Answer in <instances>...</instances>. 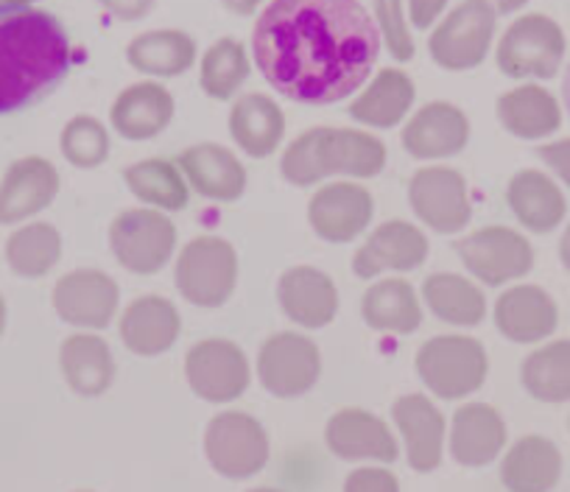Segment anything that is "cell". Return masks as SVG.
<instances>
[{"mask_svg":"<svg viewBox=\"0 0 570 492\" xmlns=\"http://www.w3.org/2000/svg\"><path fill=\"white\" fill-rule=\"evenodd\" d=\"M59 366L70 390L85 397L104 395L115 381L112 350L92 333H76L65 338L59 347Z\"/></svg>","mask_w":570,"mask_h":492,"instance_id":"83f0119b","label":"cell"},{"mask_svg":"<svg viewBox=\"0 0 570 492\" xmlns=\"http://www.w3.org/2000/svg\"><path fill=\"white\" fill-rule=\"evenodd\" d=\"M525 0H498V7L503 9V12H509V9H518V7H523Z\"/></svg>","mask_w":570,"mask_h":492,"instance_id":"7dc6e473","label":"cell"},{"mask_svg":"<svg viewBox=\"0 0 570 492\" xmlns=\"http://www.w3.org/2000/svg\"><path fill=\"white\" fill-rule=\"evenodd\" d=\"M344 492H400V481L392 470L358 468L344 481Z\"/></svg>","mask_w":570,"mask_h":492,"instance_id":"60d3db41","label":"cell"},{"mask_svg":"<svg viewBox=\"0 0 570 492\" xmlns=\"http://www.w3.org/2000/svg\"><path fill=\"white\" fill-rule=\"evenodd\" d=\"M7 331V299L0 297V336Z\"/></svg>","mask_w":570,"mask_h":492,"instance_id":"c3c4849f","label":"cell"},{"mask_svg":"<svg viewBox=\"0 0 570 492\" xmlns=\"http://www.w3.org/2000/svg\"><path fill=\"white\" fill-rule=\"evenodd\" d=\"M537 157H540V160L551 168L553 177L562 179V183L570 188V138L553 140V144L540 146Z\"/></svg>","mask_w":570,"mask_h":492,"instance_id":"b9f144b4","label":"cell"},{"mask_svg":"<svg viewBox=\"0 0 570 492\" xmlns=\"http://www.w3.org/2000/svg\"><path fill=\"white\" fill-rule=\"evenodd\" d=\"M375 216L372 194L358 183H331L314 194L308 224L327 244H350L366 233Z\"/></svg>","mask_w":570,"mask_h":492,"instance_id":"5bb4252c","label":"cell"},{"mask_svg":"<svg viewBox=\"0 0 570 492\" xmlns=\"http://www.w3.org/2000/svg\"><path fill=\"white\" fill-rule=\"evenodd\" d=\"M185 375L202 401L233 403L249 386L252 373L244 350L229 338H205L185 355Z\"/></svg>","mask_w":570,"mask_h":492,"instance_id":"8fae6325","label":"cell"},{"mask_svg":"<svg viewBox=\"0 0 570 492\" xmlns=\"http://www.w3.org/2000/svg\"><path fill=\"white\" fill-rule=\"evenodd\" d=\"M416 375L442 401H462L484 386L490 358L473 336H434L416 353Z\"/></svg>","mask_w":570,"mask_h":492,"instance_id":"277c9868","label":"cell"},{"mask_svg":"<svg viewBox=\"0 0 570 492\" xmlns=\"http://www.w3.org/2000/svg\"><path fill=\"white\" fill-rule=\"evenodd\" d=\"M205 453L216 473L227 479H249L268 462L266 429L244 412H224L207 425Z\"/></svg>","mask_w":570,"mask_h":492,"instance_id":"9c48e42d","label":"cell"},{"mask_svg":"<svg viewBox=\"0 0 570 492\" xmlns=\"http://www.w3.org/2000/svg\"><path fill=\"white\" fill-rule=\"evenodd\" d=\"M411 101H414L411 81L403 73H397V70H386V73L377 76L375 85L364 96L355 98L350 115L358 124H366V127L392 129L405 118Z\"/></svg>","mask_w":570,"mask_h":492,"instance_id":"8d00e7d4","label":"cell"},{"mask_svg":"<svg viewBox=\"0 0 570 492\" xmlns=\"http://www.w3.org/2000/svg\"><path fill=\"white\" fill-rule=\"evenodd\" d=\"M562 101H564V109L570 112V62H568V68H564V76H562Z\"/></svg>","mask_w":570,"mask_h":492,"instance_id":"f6af8a7d","label":"cell"},{"mask_svg":"<svg viewBox=\"0 0 570 492\" xmlns=\"http://www.w3.org/2000/svg\"><path fill=\"white\" fill-rule=\"evenodd\" d=\"M59 194V171L46 157H23L0 179V224H20L37 216Z\"/></svg>","mask_w":570,"mask_h":492,"instance_id":"d6986e66","label":"cell"},{"mask_svg":"<svg viewBox=\"0 0 570 492\" xmlns=\"http://www.w3.org/2000/svg\"><path fill=\"white\" fill-rule=\"evenodd\" d=\"M394 423L405 442V456L416 473H431L442 464L445 417L422 395H405L394 403Z\"/></svg>","mask_w":570,"mask_h":492,"instance_id":"603a6c76","label":"cell"},{"mask_svg":"<svg viewBox=\"0 0 570 492\" xmlns=\"http://www.w3.org/2000/svg\"><path fill=\"white\" fill-rule=\"evenodd\" d=\"M62 157L76 168H98L109 157V132L101 120L79 115L62 129Z\"/></svg>","mask_w":570,"mask_h":492,"instance_id":"ab89813d","label":"cell"},{"mask_svg":"<svg viewBox=\"0 0 570 492\" xmlns=\"http://www.w3.org/2000/svg\"><path fill=\"white\" fill-rule=\"evenodd\" d=\"M229 7L238 9V12H252L257 7V0H227Z\"/></svg>","mask_w":570,"mask_h":492,"instance_id":"bcb514c9","label":"cell"},{"mask_svg":"<svg viewBox=\"0 0 570 492\" xmlns=\"http://www.w3.org/2000/svg\"><path fill=\"white\" fill-rule=\"evenodd\" d=\"M249 492H279V490H272V486H257V490H249Z\"/></svg>","mask_w":570,"mask_h":492,"instance_id":"f907efd6","label":"cell"},{"mask_svg":"<svg viewBox=\"0 0 570 492\" xmlns=\"http://www.w3.org/2000/svg\"><path fill=\"white\" fill-rule=\"evenodd\" d=\"M120 288L107 272L73 269L53 286V311L59 319L81 331H101L118 314Z\"/></svg>","mask_w":570,"mask_h":492,"instance_id":"4fadbf2b","label":"cell"},{"mask_svg":"<svg viewBox=\"0 0 570 492\" xmlns=\"http://www.w3.org/2000/svg\"><path fill=\"white\" fill-rule=\"evenodd\" d=\"M320 347L303 333H274L257 355V375L263 390L274 397H299L320 381Z\"/></svg>","mask_w":570,"mask_h":492,"instance_id":"30bf717a","label":"cell"},{"mask_svg":"<svg viewBox=\"0 0 570 492\" xmlns=\"http://www.w3.org/2000/svg\"><path fill=\"white\" fill-rule=\"evenodd\" d=\"M495 327L514 344H537L553 336L559 308L551 294L540 286H512L495 299Z\"/></svg>","mask_w":570,"mask_h":492,"instance_id":"ffe728a7","label":"cell"},{"mask_svg":"<svg viewBox=\"0 0 570 492\" xmlns=\"http://www.w3.org/2000/svg\"><path fill=\"white\" fill-rule=\"evenodd\" d=\"M431 244L425 233L409 222H386L364 240L353 258V272L361 281H375L381 272H414L428 260Z\"/></svg>","mask_w":570,"mask_h":492,"instance_id":"9a60e30c","label":"cell"},{"mask_svg":"<svg viewBox=\"0 0 570 492\" xmlns=\"http://www.w3.org/2000/svg\"><path fill=\"white\" fill-rule=\"evenodd\" d=\"M79 492H90V490H79Z\"/></svg>","mask_w":570,"mask_h":492,"instance_id":"816d5d0a","label":"cell"},{"mask_svg":"<svg viewBox=\"0 0 570 492\" xmlns=\"http://www.w3.org/2000/svg\"><path fill=\"white\" fill-rule=\"evenodd\" d=\"M562 475V453L546 436H523L509 447L501 481L509 492H551Z\"/></svg>","mask_w":570,"mask_h":492,"instance_id":"4316f807","label":"cell"},{"mask_svg":"<svg viewBox=\"0 0 570 492\" xmlns=\"http://www.w3.org/2000/svg\"><path fill=\"white\" fill-rule=\"evenodd\" d=\"M73 68L65 26L35 7H0V115L51 96Z\"/></svg>","mask_w":570,"mask_h":492,"instance_id":"7a4b0ae2","label":"cell"},{"mask_svg":"<svg viewBox=\"0 0 570 492\" xmlns=\"http://www.w3.org/2000/svg\"><path fill=\"white\" fill-rule=\"evenodd\" d=\"M129 62L142 73L179 76L194 62V46L185 35L157 31V35L137 37L129 48Z\"/></svg>","mask_w":570,"mask_h":492,"instance_id":"74e56055","label":"cell"},{"mask_svg":"<svg viewBox=\"0 0 570 492\" xmlns=\"http://www.w3.org/2000/svg\"><path fill=\"white\" fill-rule=\"evenodd\" d=\"M400 140H403V149L416 160H445L468 149L470 120L453 104L434 101L405 124Z\"/></svg>","mask_w":570,"mask_h":492,"instance_id":"2e32d148","label":"cell"},{"mask_svg":"<svg viewBox=\"0 0 570 492\" xmlns=\"http://www.w3.org/2000/svg\"><path fill=\"white\" fill-rule=\"evenodd\" d=\"M325 442L338 459H375V462H394L397 442L392 431L375 414L364 409H344L333 414L325 429Z\"/></svg>","mask_w":570,"mask_h":492,"instance_id":"cb8c5ba5","label":"cell"},{"mask_svg":"<svg viewBox=\"0 0 570 492\" xmlns=\"http://www.w3.org/2000/svg\"><path fill=\"white\" fill-rule=\"evenodd\" d=\"M104 3H109V7L115 9L118 14H140L142 9L149 7V0H104Z\"/></svg>","mask_w":570,"mask_h":492,"instance_id":"7bdbcfd3","label":"cell"},{"mask_svg":"<svg viewBox=\"0 0 570 492\" xmlns=\"http://www.w3.org/2000/svg\"><path fill=\"white\" fill-rule=\"evenodd\" d=\"M174 281L196 308H222L238 286V253L218 235H199L183 246Z\"/></svg>","mask_w":570,"mask_h":492,"instance_id":"5b68a950","label":"cell"},{"mask_svg":"<svg viewBox=\"0 0 570 492\" xmlns=\"http://www.w3.org/2000/svg\"><path fill=\"white\" fill-rule=\"evenodd\" d=\"M249 76V62L238 42L222 40L210 53L205 57V70H202V87L210 98H233L238 87L244 85Z\"/></svg>","mask_w":570,"mask_h":492,"instance_id":"f35d334b","label":"cell"},{"mask_svg":"<svg viewBox=\"0 0 570 492\" xmlns=\"http://www.w3.org/2000/svg\"><path fill=\"white\" fill-rule=\"evenodd\" d=\"M263 79L288 101H344L364 87L381 35L358 0H272L252 35Z\"/></svg>","mask_w":570,"mask_h":492,"instance_id":"6da1fadb","label":"cell"},{"mask_svg":"<svg viewBox=\"0 0 570 492\" xmlns=\"http://www.w3.org/2000/svg\"><path fill=\"white\" fill-rule=\"evenodd\" d=\"M422 299L440 322L456 327H475L487 316V297L473 281L453 272H436L422 283Z\"/></svg>","mask_w":570,"mask_h":492,"instance_id":"1f68e13d","label":"cell"},{"mask_svg":"<svg viewBox=\"0 0 570 492\" xmlns=\"http://www.w3.org/2000/svg\"><path fill=\"white\" fill-rule=\"evenodd\" d=\"M229 135L244 155L263 160L279 149L285 135V118L277 104L266 96H244L229 112Z\"/></svg>","mask_w":570,"mask_h":492,"instance_id":"f546056e","label":"cell"},{"mask_svg":"<svg viewBox=\"0 0 570 492\" xmlns=\"http://www.w3.org/2000/svg\"><path fill=\"white\" fill-rule=\"evenodd\" d=\"M456 255L475 281L492 288L520 281L534 269V249L529 238L503 224L470 233L456 244Z\"/></svg>","mask_w":570,"mask_h":492,"instance_id":"52a82bcc","label":"cell"},{"mask_svg":"<svg viewBox=\"0 0 570 492\" xmlns=\"http://www.w3.org/2000/svg\"><path fill=\"white\" fill-rule=\"evenodd\" d=\"M507 201L512 216L537 235L553 233L568 216V199L562 188L537 168H523L509 179Z\"/></svg>","mask_w":570,"mask_h":492,"instance_id":"7402d4cb","label":"cell"},{"mask_svg":"<svg viewBox=\"0 0 570 492\" xmlns=\"http://www.w3.org/2000/svg\"><path fill=\"white\" fill-rule=\"evenodd\" d=\"M559 260H562V266L568 269V275H570V224L564 227L562 238H559Z\"/></svg>","mask_w":570,"mask_h":492,"instance_id":"ee69618b","label":"cell"},{"mask_svg":"<svg viewBox=\"0 0 570 492\" xmlns=\"http://www.w3.org/2000/svg\"><path fill=\"white\" fill-rule=\"evenodd\" d=\"M492 14L484 7L462 9L434 40V57L451 70L473 68L481 62L484 48L490 42Z\"/></svg>","mask_w":570,"mask_h":492,"instance_id":"836d02e7","label":"cell"},{"mask_svg":"<svg viewBox=\"0 0 570 492\" xmlns=\"http://www.w3.org/2000/svg\"><path fill=\"white\" fill-rule=\"evenodd\" d=\"M31 0H0V7H29Z\"/></svg>","mask_w":570,"mask_h":492,"instance_id":"681fc988","label":"cell"},{"mask_svg":"<svg viewBox=\"0 0 570 492\" xmlns=\"http://www.w3.org/2000/svg\"><path fill=\"white\" fill-rule=\"evenodd\" d=\"M112 129L126 140H155L174 120V98L160 85H135L112 104Z\"/></svg>","mask_w":570,"mask_h":492,"instance_id":"484cf974","label":"cell"},{"mask_svg":"<svg viewBox=\"0 0 570 492\" xmlns=\"http://www.w3.org/2000/svg\"><path fill=\"white\" fill-rule=\"evenodd\" d=\"M179 233L171 218L157 207H131L109 224V246L126 272L140 277L157 275L177 249Z\"/></svg>","mask_w":570,"mask_h":492,"instance_id":"8992f818","label":"cell"},{"mask_svg":"<svg viewBox=\"0 0 570 492\" xmlns=\"http://www.w3.org/2000/svg\"><path fill=\"white\" fill-rule=\"evenodd\" d=\"M62 258V235L53 224L35 222L14 229L7 240L9 269L26 281L46 277Z\"/></svg>","mask_w":570,"mask_h":492,"instance_id":"d590c367","label":"cell"},{"mask_svg":"<svg viewBox=\"0 0 570 492\" xmlns=\"http://www.w3.org/2000/svg\"><path fill=\"white\" fill-rule=\"evenodd\" d=\"M525 392L540 403L570 401V338L542 344L520 366Z\"/></svg>","mask_w":570,"mask_h":492,"instance_id":"e575fe53","label":"cell"},{"mask_svg":"<svg viewBox=\"0 0 570 492\" xmlns=\"http://www.w3.org/2000/svg\"><path fill=\"white\" fill-rule=\"evenodd\" d=\"M277 303L283 314L299 327L320 331L327 327L338 314V288L316 266H294L279 275Z\"/></svg>","mask_w":570,"mask_h":492,"instance_id":"e0dca14e","label":"cell"},{"mask_svg":"<svg viewBox=\"0 0 570 492\" xmlns=\"http://www.w3.org/2000/svg\"><path fill=\"white\" fill-rule=\"evenodd\" d=\"M564 57V35L553 20L542 14L518 20L503 37L498 65L507 76H537V79H551L559 70Z\"/></svg>","mask_w":570,"mask_h":492,"instance_id":"7c38bea8","label":"cell"},{"mask_svg":"<svg viewBox=\"0 0 570 492\" xmlns=\"http://www.w3.org/2000/svg\"><path fill=\"white\" fill-rule=\"evenodd\" d=\"M124 183L137 199L163 213H177L188 207V179L179 171L177 163L166 157H151V160L129 166L124 171Z\"/></svg>","mask_w":570,"mask_h":492,"instance_id":"d6a6232c","label":"cell"},{"mask_svg":"<svg viewBox=\"0 0 570 492\" xmlns=\"http://www.w3.org/2000/svg\"><path fill=\"white\" fill-rule=\"evenodd\" d=\"M361 316L372 331L409 336L422 325V308L414 286L403 277H389L370 286L361 299Z\"/></svg>","mask_w":570,"mask_h":492,"instance_id":"4dcf8cb0","label":"cell"},{"mask_svg":"<svg viewBox=\"0 0 570 492\" xmlns=\"http://www.w3.org/2000/svg\"><path fill=\"white\" fill-rule=\"evenodd\" d=\"M409 205L425 227L440 235H456L473 218L468 183L456 168L428 166L411 177Z\"/></svg>","mask_w":570,"mask_h":492,"instance_id":"ba28073f","label":"cell"},{"mask_svg":"<svg viewBox=\"0 0 570 492\" xmlns=\"http://www.w3.org/2000/svg\"><path fill=\"white\" fill-rule=\"evenodd\" d=\"M498 120L512 138L542 140L551 138L562 127L559 101L542 87H518L498 98Z\"/></svg>","mask_w":570,"mask_h":492,"instance_id":"f1b7e54d","label":"cell"},{"mask_svg":"<svg viewBox=\"0 0 570 492\" xmlns=\"http://www.w3.org/2000/svg\"><path fill=\"white\" fill-rule=\"evenodd\" d=\"M190 188L210 201H238L246 190V168L238 157L218 144H196L177 160Z\"/></svg>","mask_w":570,"mask_h":492,"instance_id":"44dd1931","label":"cell"},{"mask_svg":"<svg viewBox=\"0 0 570 492\" xmlns=\"http://www.w3.org/2000/svg\"><path fill=\"white\" fill-rule=\"evenodd\" d=\"M179 331H183V316L177 305L157 294H146L129 303V308L120 314V342L129 353L155 358V355L168 353L177 344Z\"/></svg>","mask_w":570,"mask_h":492,"instance_id":"ac0fdd59","label":"cell"},{"mask_svg":"<svg viewBox=\"0 0 570 492\" xmlns=\"http://www.w3.org/2000/svg\"><path fill=\"white\" fill-rule=\"evenodd\" d=\"M386 168V146L358 129L320 127L303 132L279 157V174L294 188H311L327 177L370 179Z\"/></svg>","mask_w":570,"mask_h":492,"instance_id":"3957f363","label":"cell"},{"mask_svg":"<svg viewBox=\"0 0 570 492\" xmlns=\"http://www.w3.org/2000/svg\"><path fill=\"white\" fill-rule=\"evenodd\" d=\"M507 447L503 417L487 403H468L456 409L451 429V453L464 468H484Z\"/></svg>","mask_w":570,"mask_h":492,"instance_id":"d4e9b609","label":"cell"}]
</instances>
